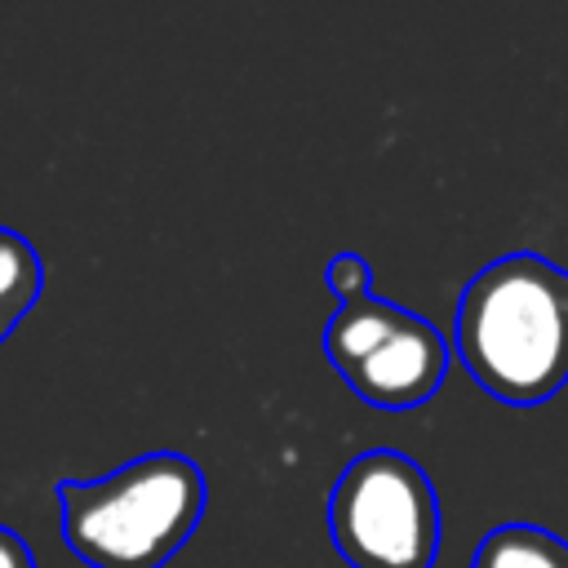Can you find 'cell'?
Returning <instances> with one entry per match:
<instances>
[{
	"instance_id": "obj_5",
	"label": "cell",
	"mask_w": 568,
	"mask_h": 568,
	"mask_svg": "<svg viewBox=\"0 0 568 568\" xmlns=\"http://www.w3.org/2000/svg\"><path fill=\"white\" fill-rule=\"evenodd\" d=\"M470 568H568V541L541 524H497L479 537Z\"/></svg>"
},
{
	"instance_id": "obj_2",
	"label": "cell",
	"mask_w": 568,
	"mask_h": 568,
	"mask_svg": "<svg viewBox=\"0 0 568 568\" xmlns=\"http://www.w3.org/2000/svg\"><path fill=\"white\" fill-rule=\"evenodd\" d=\"M204 470L182 453H142L102 479H62V541L89 568H164L204 519Z\"/></svg>"
},
{
	"instance_id": "obj_9",
	"label": "cell",
	"mask_w": 568,
	"mask_h": 568,
	"mask_svg": "<svg viewBox=\"0 0 568 568\" xmlns=\"http://www.w3.org/2000/svg\"><path fill=\"white\" fill-rule=\"evenodd\" d=\"M564 320H568V275H564Z\"/></svg>"
},
{
	"instance_id": "obj_1",
	"label": "cell",
	"mask_w": 568,
	"mask_h": 568,
	"mask_svg": "<svg viewBox=\"0 0 568 568\" xmlns=\"http://www.w3.org/2000/svg\"><path fill=\"white\" fill-rule=\"evenodd\" d=\"M564 275L541 253H506L462 288L453 351L493 399L532 408L568 386Z\"/></svg>"
},
{
	"instance_id": "obj_6",
	"label": "cell",
	"mask_w": 568,
	"mask_h": 568,
	"mask_svg": "<svg viewBox=\"0 0 568 568\" xmlns=\"http://www.w3.org/2000/svg\"><path fill=\"white\" fill-rule=\"evenodd\" d=\"M44 293V262L36 244L9 226H0V342L27 320V311Z\"/></svg>"
},
{
	"instance_id": "obj_4",
	"label": "cell",
	"mask_w": 568,
	"mask_h": 568,
	"mask_svg": "<svg viewBox=\"0 0 568 568\" xmlns=\"http://www.w3.org/2000/svg\"><path fill=\"white\" fill-rule=\"evenodd\" d=\"M324 359L364 404L404 413L444 386L453 346L417 311L368 293L333 311L324 328Z\"/></svg>"
},
{
	"instance_id": "obj_3",
	"label": "cell",
	"mask_w": 568,
	"mask_h": 568,
	"mask_svg": "<svg viewBox=\"0 0 568 568\" xmlns=\"http://www.w3.org/2000/svg\"><path fill=\"white\" fill-rule=\"evenodd\" d=\"M328 541L351 568H435L439 497L395 448L359 453L328 493Z\"/></svg>"
},
{
	"instance_id": "obj_7",
	"label": "cell",
	"mask_w": 568,
	"mask_h": 568,
	"mask_svg": "<svg viewBox=\"0 0 568 568\" xmlns=\"http://www.w3.org/2000/svg\"><path fill=\"white\" fill-rule=\"evenodd\" d=\"M324 288L337 297V302H355V297H368L373 293V271L359 253H337L328 257L324 266Z\"/></svg>"
},
{
	"instance_id": "obj_8",
	"label": "cell",
	"mask_w": 568,
	"mask_h": 568,
	"mask_svg": "<svg viewBox=\"0 0 568 568\" xmlns=\"http://www.w3.org/2000/svg\"><path fill=\"white\" fill-rule=\"evenodd\" d=\"M0 568H36L31 546L13 528H4V524H0Z\"/></svg>"
}]
</instances>
